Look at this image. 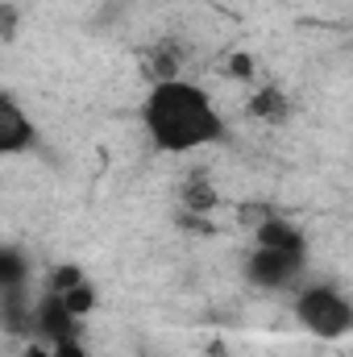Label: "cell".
I'll return each instance as SVG.
<instances>
[{
    "mask_svg": "<svg viewBox=\"0 0 353 357\" xmlns=\"http://www.w3.org/2000/svg\"><path fill=\"white\" fill-rule=\"evenodd\" d=\"M29 282V258L13 245H0V295L4 291H17Z\"/></svg>",
    "mask_w": 353,
    "mask_h": 357,
    "instance_id": "cell-6",
    "label": "cell"
},
{
    "mask_svg": "<svg viewBox=\"0 0 353 357\" xmlns=\"http://www.w3.org/2000/svg\"><path fill=\"white\" fill-rule=\"evenodd\" d=\"M308 266V254H287V250H270V245H254L250 254V278L266 287V291H283V287H295L303 278Z\"/></svg>",
    "mask_w": 353,
    "mask_h": 357,
    "instance_id": "cell-3",
    "label": "cell"
},
{
    "mask_svg": "<svg viewBox=\"0 0 353 357\" xmlns=\"http://www.w3.org/2000/svg\"><path fill=\"white\" fill-rule=\"evenodd\" d=\"M38 146V125L29 116V108L0 91V158H17V154H29Z\"/></svg>",
    "mask_w": 353,
    "mask_h": 357,
    "instance_id": "cell-4",
    "label": "cell"
},
{
    "mask_svg": "<svg viewBox=\"0 0 353 357\" xmlns=\"http://www.w3.org/2000/svg\"><path fill=\"white\" fill-rule=\"evenodd\" d=\"M295 320L316 341H345L353 333V303L337 282H303L295 291Z\"/></svg>",
    "mask_w": 353,
    "mask_h": 357,
    "instance_id": "cell-2",
    "label": "cell"
},
{
    "mask_svg": "<svg viewBox=\"0 0 353 357\" xmlns=\"http://www.w3.org/2000/svg\"><path fill=\"white\" fill-rule=\"evenodd\" d=\"M137 121L146 142L158 154H175V158L220 146L229 133V121L212 100V91L187 75H158L137 104Z\"/></svg>",
    "mask_w": 353,
    "mask_h": 357,
    "instance_id": "cell-1",
    "label": "cell"
},
{
    "mask_svg": "<svg viewBox=\"0 0 353 357\" xmlns=\"http://www.w3.org/2000/svg\"><path fill=\"white\" fill-rule=\"evenodd\" d=\"M250 116H262V121H287L291 116V96L283 88H274V84H266V88L254 91V100H250Z\"/></svg>",
    "mask_w": 353,
    "mask_h": 357,
    "instance_id": "cell-5",
    "label": "cell"
},
{
    "mask_svg": "<svg viewBox=\"0 0 353 357\" xmlns=\"http://www.w3.org/2000/svg\"><path fill=\"white\" fill-rule=\"evenodd\" d=\"M21 357H91L88 345L75 337V341H29Z\"/></svg>",
    "mask_w": 353,
    "mask_h": 357,
    "instance_id": "cell-7",
    "label": "cell"
}]
</instances>
